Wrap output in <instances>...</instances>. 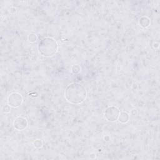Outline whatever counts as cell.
<instances>
[{"label":"cell","mask_w":160,"mask_h":160,"mask_svg":"<svg viewBox=\"0 0 160 160\" xmlns=\"http://www.w3.org/2000/svg\"><path fill=\"white\" fill-rule=\"evenodd\" d=\"M64 94L65 98L68 102L74 104H79L85 100L86 91L82 85L74 82L68 86Z\"/></svg>","instance_id":"1"},{"label":"cell","mask_w":160,"mask_h":160,"mask_svg":"<svg viewBox=\"0 0 160 160\" xmlns=\"http://www.w3.org/2000/svg\"><path fill=\"white\" fill-rule=\"evenodd\" d=\"M39 53L44 57H51L58 51L57 42L51 38H45L41 39L38 46Z\"/></svg>","instance_id":"2"},{"label":"cell","mask_w":160,"mask_h":160,"mask_svg":"<svg viewBox=\"0 0 160 160\" xmlns=\"http://www.w3.org/2000/svg\"><path fill=\"white\" fill-rule=\"evenodd\" d=\"M120 111L116 106L108 107L104 112V118L110 122L116 121L118 119Z\"/></svg>","instance_id":"3"},{"label":"cell","mask_w":160,"mask_h":160,"mask_svg":"<svg viewBox=\"0 0 160 160\" xmlns=\"http://www.w3.org/2000/svg\"><path fill=\"white\" fill-rule=\"evenodd\" d=\"M8 102L10 106L17 108L22 104V98L20 94L18 92H13L9 96Z\"/></svg>","instance_id":"4"},{"label":"cell","mask_w":160,"mask_h":160,"mask_svg":"<svg viewBox=\"0 0 160 160\" xmlns=\"http://www.w3.org/2000/svg\"><path fill=\"white\" fill-rule=\"evenodd\" d=\"M14 127L18 131H22L28 126V121L26 118L23 117H18L14 119L13 122Z\"/></svg>","instance_id":"5"},{"label":"cell","mask_w":160,"mask_h":160,"mask_svg":"<svg viewBox=\"0 0 160 160\" xmlns=\"http://www.w3.org/2000/svg\"><path fill=\"white\" fill-rule=\"evenodd\" d=\"M129 118V114L126 112H120L119 117H118V119L119 121L121 123H126L128 121Z\"/></svg>","instance_id":"6"},{"label":"cell","mask_w":160,"mask_h":160,"mask_svg":"<svg viewBox=\"0 0 160 160\" xmlns=\"http://www.w3.org/2000/svg\"><path fill=\"white\" fill-rule=\"evenodd\" d=\"M139 24L142 28H147L150 24V20L146 16H143L139 19Z\"/></svg>","instance_id":"7"},{"label":"cell","mask_w":160,"mask_h":160,"mask_svg":"<svg viewBox=\"0 0 160 160\" xmlns=\"http://www.w3.org/2000/svg\"><path fill=\"white\" fill-rule=\"evenodd\" d=\"M37 36L35 34H30L28 37V41L31 42H36V40H37Z\"/></svg>","instance_id":"8"},{"label":"cell","mask_w":160,"mask_h":160,"mask_svg":"<svg viewBox=\"0 0 160 160\" xmlns=\"http://www.w3.org/2000/svg\"><path fill=\"white\" fill-rule=\"evenodd\" d=\"M34 146L36 147V148H41L42 146V141H40L39 139H37L36 141H35L34 142Z\"/></svg>","instance_id":"9"}]
</instances>
